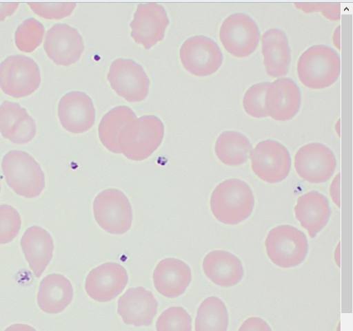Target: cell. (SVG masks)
<instances>
[{"mask_svg": "<svg viewBox=\"0 0 353 331\" xmlns=\"http://www.w3.org/2000/svg\"><path fill=\"white\" fill-rule=\"evenodd\" d=\"M294 6L307 14L321 12L325 18L330 21H336L341 19L339 3H295Z\"/></svg>", "mask_w": 353, "mask_h": 331, "instance_id": "836d02e7", "label": "cell"}, {"mask_svg": "<svg viewBox=\"0 0 353 331\" xmlns=\"http://www.w3.org/2000/svg\"><path fill=\"white\" fill-rule=\"evenodd\" d=\"M2 169L8 185L20 196L35 198L45 189L46 177L41 166L25 151L7 153Z\"/></svg>", "mask_w": 353, "mask_h": 331, "instance_id": "277c9868", "label": "cell"}, {"mask_svg": "<svg viewBox=\"0 0 353 331\" xmlns=\"http://www.w3.org/2000/svg\"><path fill=\"white\" fill-rule=\"evenodd\" d=\"M153 279L157 290L168 298H176L185 292L192 281L189 266L174 258H166L157 266Z\"/></svg>", "mask_w": 353, "mask_h": 331, "instance_id": "ffe728a7", "label": "cell"}, {"mask_svg": "<svg viewBox=\"0 0 353 331\" xmlns=\"http://www.w3.org/2000/svg\"><path fill=\"white\" fill-rule=\"evenodd\" d=\"M45 32L43 25L37 20L32 18L25 21L15 35L18 49L22 52L32 53L42 44Z\"/></svg>", "mask_w": 353, "mask_h": 331, "instance_id": "f1b7e54d", "label": "cell"}, {"mask_svg": "<svg viewBox=\"0 0 353 331\" xmlns=\"http://www.w3.org/2000/svg\"><path fill=\"white\" fill-rule=\"evenodd\" d=\"M219 37L228 53L235 57L245 58L256 50L260 41V31L250 17L238 13L224 21Z\"/></svg>", "mask_w": 353, "mask_h": 331, "instance_id": "ba28073f", "label": "cell"}, {"mask_svg": "<svg viewBox=\"0 0 353 331\" xmlns=\"http://www.w3.org/2000/svg\"><path fill=\"white\" fill-rule=\"evenodd\" d=\"M262 54L268 75L272 78L285 76L290 64V49L285 34L276 28L262 36Z\"/></svg>", "mask_w": 353, "mask_h": 331, "instance_id": "cb8c5ba5", "label": "cell"}, {"mask_svg": "<svg viewBox=\"0 0 353 331\" xmlns=\"http://www.w3.org/2000/svg\"><path fill=\"white\" fill-rule=\"evenodd\" d=\"M192 318L182 307H170L162 312L157 322V331H191Z\"/></svg>", "mask_w": 353, "mask_h": 331, "instance_id": "f546056e", "label": "cell"}, {"mask_svg": "<svg viewBox=\"0 0 353 331\" xmlns=\"http://www.w3.org/2000/svg\"><path fill=\"white\" fill-rule=\"evenodd\" d=\"M164 133V125L157 116L137 118L128 124L119 136L120 154L133 161L145 160L160 147Z\"/></svg>", "mask_w": 353, "mask_h": 331, "instance_id": "7a4b0ae2", "label": "cell"}, {"mask_svg": "<svg viewBox=\"0 0 353 331\" xmlns=\"http://www.w3.org/2000/svg\"><path fill=\"white\" fill-rule=\"evenodd\" d=\"M265 245L270 259L283 268L297 266L305 260L308 252L305 235L290 225L279 226L272 229Z\"/></svg>", "mask_w": 353, "mask_h": 331, "instance_id": "5b68a950", "label": "cell"}, {"mask_svg": "<svg viewBox=\"0 0 353 331\" xmlns=\"http://www.w3.org/2000/svg\"><path fill=\"white\" fill-rule=\"evenodd\" d=\"M158 306L159 303L152 292L143 287L132 288L120 297L118 312L126 324L150 325L157 314Z\"/></svg>", "mask_w": 353, "mask_h": 331, "instance_id": "ac0fdd59", "label": "cell"}, {"mask_svg": "<svg viewBox=\"0 0 353 331\" xmlns=\"http://www.w3.org/2000/svg\"><path fill=\"white\" fill-rule=\"evenodd\" d=\"M239 331H272L269 324L262 318L252 317L247 319Z\"/></svg>", "mask_w": 353, "mask_h": 331, "instance_id": "e575fe53", "label": "cell"}, {"mask_svg": "<svg viewBox=\"0 0 353 331\" xmlns=\"http://www.w3.org/2000/svg\"><path fill=\"white\" fill-rule=\"evenodd\" d=\"M170 24L165 10L157 3L140 4L130 24L131 37L150 50L165 38Z\"/></svg>", "mask_w": 353, "mask_h": 331, "instance_id": "4fadbf2b", "label": "cell"}, {"mask_svg": "<svg viewBox=\"0 0 353 331\" xmlns=\"http://www.w3.org/2000/svg\"><path fill=\"white\" fill-rule=\"evenodd\" d=\"M108 79L112 89L129 103L145 100L150 81L143 68L130 59H117L110 67Z\"/></svg>", "mask_w": 353, "mask_h": 331, "instance_id": "30bf717a", "label": "cell"}, {"mask_svg": "<svg viewBox=\"0 0 353 331\" xmlns=\"http://www.w3.org/2000/svg\"><path fill=\"white\" fill-rule=\"evenodd\" d=\"M301 104L300 89L292 79L281 78L268 87L265 109L272 119L279 122L290 120L298 114Z\"/></svg>", "mask_w": 353, "mask_h": 331, "instance_id": "e0dca14e", "label": "cell"}, {"mask_svg": "<svg viewBox=\"0 0 353 331\" xmlns=\"http://www.w3.org/2000/svg\"><path fill=\"white\" fill-rule=\"evenodd\" d=\"M41 83L39 67L29 57L13 56L0 64V89L8 96L28 97L39 88Z\"/></svg>", "mask_w": 353, "mask_h": 331, "instance_id": "8992f818", "label": "cell"}, {"mask_svg": "<svg viewBox=\"0 0 353 331\" xmlns=\"http://www.w3.org/2000/svg\"><path fill=\"white\" fill-rule=\"evenodd\" d=\"M0 191H1V187H0Z\"/></svg>", "mask_w": 353, "mask_h": 331, "instance_id": "f35d334b", "label": "cell"}, {"mask_svg": "<svg viewBox=\"0 0 353 331\" xmlns=\"http://www.w3.org/2000/svg\"><path fill=\"white\" fill-rule=\"evenodd\" d=\"M333 152L320 143H311L300 148L294 158V168L299 175L312 184L329 180L336 169Z\"/></svg>", "mask_w": 353, "mask_h": 331, "instance_id": "7c38bea8", "label": "cell"}, {"mask_svg": "<svg viewBox=\"0 0 353 331\" xmlns=\"http://www.w3.org/2000/svg\"><path fill=\"white\" fill-rule=\"evenodd\" d=\"M21 246L31 269L40 277L53 257L54 244L51 235L40 226H32L25 233Z\"/></svg>", "mask_w": 353, "mask_h": 331, "instance_id": "7402d4cb", "label": "cell"}, {"mask_svg": "<svg viewBox=\"0 0 353 331\" xmlns=\"http://www.w3.org/2000/svg\"><path fill=\"white\" fill-rule=\"evenodd\" d=\"M203 268L205 275L216 285L232 287L243 279L244 270L240 259L225 250H214L204 258Z\"/></svg>", "mask_w": 353, "mask_h": 331, "instance_id": "44dd1931", "label": "cell"}, {"mask_svg": "<svg viewBox=\"0 0 353 331\" xmlns=\"http://www.w3.org/2000/svg\"><path fill=\"white\" fill-rule=\"evenodd\" d=\"M252 151L248 138L237 131H225L218 138L215 153L218 158L228 166H240L245 163Z\"/></svg>", "mask_w": 353, "mask_h": 331, "instance_id": "484cf974", "label": "cell"}, {"mask_svg": "<svg viewBox=\"0 0 353 331\" xmlns=\"http://www.w3.org/2000/svg\"><path fill=\"white\" fill-rule=\"evenodd\" d=\"M59 117L68 131L79 134L88 131L94 126L96 111L91 98L81 92L65 95L59 105Z\"/></svg>", "mask_w": 353, "mask_h": 331, "instance_id": "2e32d148", "label": "cell"}, {"mask_svg": "<svg viewBox=\"0 0 353 331\" xmlns=\"http://www.w3.org/2000/svg\"><path fill=\"white\" fill-rule=\"evenodd\" d=\"M254 206L253 193L245 182L228 180L219 184L210 198L214 216L221 223L235 225L248 219Z\"/></svg>", "mask_w": 353, "mask_h": 331, "instance_id": "6da1fadb", "label": "cell"}, {"mask_svg": "<svg viewBox=\"0 0 353 331\" xmlns=\"http://www.w3.org/2000/svg\"><path fill=\"white\" fill-rule=\"evenodd\" d=\"M74 288L70 281L60 274H51L45 277L39 288L38 303L47 313L63 312L72 301Z\"/></svg>", "mask_w": 353, "mask_h": 331, "instance_id": "d4e9b609", "label": "cell"}, {"mask_svg": "<svg viewBox=\"0 0 353 331\" xmlns=\"http://www.w3.org/2000/svg\"><path fill=\"white\" fill-rule=\"evenodd\" d=\"M228 325V309L220 298L209 297L201 303L195 321L196 331H227Z\"/></svg>", "mask_w": 353, "mask_h": 331, "instance_id": "83f0119b", "label": "cell"}, {"mask_svg": "<svg viewBox=\"0 0 353 331\" xmlns=\"http://www.w3.org/2000/svg\"><path fill=\"white\" fill-rule=\"evenodd\" d=\"M19 7V4L17 3H0V22H4L8 17H12Z\"/></svg>", "mask_w": 353, "mask_h": 331, "instance_id": "d590c367", "label": "cell"}, {"mask_svg": "<svg viewBox=\"0 0 353 331\" xmlns=\"http://www.w3.org/2000/svg\"><path fill=\"white\" fill-rule=\"evenodd\" d=\"M297 74L301 83L309 89L317 90L327 88L340 76V57L328 46H312L299 58Z\"/></svg>", "mask_w": 353, "mask_h": 331, "instance_id": "3957f363", "label": "cell"}, {"mask_svg": "<svg viewBox=\"0 0 353 331\" xmlns=\"http://www.w3.org/2000/svg\"><path fill=\"white\" fill-rule=\"evenodd\" d=\"M294 213L301 226L314 238L327 224L331 210L327 199L313 191L298 199Z\"/></svg>", "mask_w": 353, "mask_h": 331, "instance_id": "603a6c76", "label": "cell"}, {"mask_svg": "<svg viewBox=\"0 0 353 331\" xmlns=\"http://www.w3.org/2000/svg\"><path fill=\"white\" fill-rule=\"evenodd\" d=\"M22 220L19 211L10 205L0 206V244L13 241L19 235Z\"/></svg>", "mask_w": 353, "mask_h": 331, "instance_id": "4dcf8cb0", "label": "cell"}, {"mask_svg": "<svg viewBox=\"0 0 353 331\" xmlns=\"http://www.w3.org/2000/svg\"><path fill=\"white\" fill-rule=\"evenodd\" d=\"M37 125L27 110L9 101L0 105V133L12 142L25 145L37 135Z\"/></svg>", "mask_w": 353, "mask_h": 331, "instance_id": "d6986e66", "label": "cell"}, {"mask_svg": "<svg viewBox=\"0 0 353 331\" xmlns=\"http://www.w3.org/2000/svg\"><path fill=\"white\" fill-rule=\"evenodd\" d=\"M28 6L37 15L47 20H61L69 17L77 7V4L72 3H30Z\"/></svg>", "mask_w": 353, "mask_h": 331, "instance_id": "d6a6232c", "label": "cell"}, {"mask_svg": "<svg viewBox=\"0 0 353 331\" xmlns=\"http://www.w3.org/2000/svg\"><path fill=\"white\" fill-rule=\"evenodd\" d=\"M180 58L185 70L198 77L216 73L223 63V54L216 42L206 36L187 40L180 50Z\"/></svg>", "mask_w": 353, "mask_h": 331, "instance_id": "8fae6325", "label": "cell"}, {"mask_svg": "<svg viewBox=\"0 0 353 331\" xmlns=\"http://www.w3.org/2000/svg\"><path fill=\"white\" fill-rule=\"evenodd\" d=\"M137 118L128 107H118L110 111L103 118L99 128V138L103 146L110 152L120 154L119 136L124 127Z\"/></svg>", "mask_w": 353, "mask_h": 331, "instance_id": "4316f807", "label": "cell"}, {"mask_svg": "<svg viewBox=\"0 0 353 331\" xmlns=\"http://www.w3.org/2000/svg\"><path fill=\"white\" fill-rule=\"evenodd\" d=\"M94 213L99 225L109 233L123 235L132 226V205L128 197L118 189L100 193L94 202Z\"/></svg>", "mask_w": 353, "mask_h": 331, "instance_id": "52a82bcc", "label": "cell"}, {"mask_svg": "<svg viewBox=\"0 0 353 331\" xmlns=\"http://www.w3.org/2000/svg\"><path fill=\"white\" fill-rule=\"evenodd\" d=\"M340 174L334 179L331 186V195L335 204L340 208Z\"/></svg>", "mask_w": 353, "mask_h": 331, "instance_id": "8d00e7d4", "label": "cell"}, {"mask_svg": "<svg viewBox=\"0 0 353 331\" xmlns=\"http://www.w3.org/2000/svg\"><path fill=\"white\" fill-rule=\"evenodd\" d=\"M125 268L118 263L109 262L94 268L88 275L85 289L90 297L108 302L121 294L128 283Z\"/></svg>", "mask_w": 353, "mask_h": 331, "instance_id": "9a60e30c", "label": "cell"}, {"mask_svg": "<svg viewBox=\"0 0 353 331\" xmlns=\"http://www.w3.org/2000/svg\"><path fill=\"white\" fill-rule=\"evenodd\" d=\"M270 83H258L251 87L245 93L243 106L245 112L252 118L268 117L265 109V95Z\"/></svg>", "mask_w": 353, "mask_h": 331, "instance_id": "1f68e13d", "label": "cell"}, {"mask_svg": "<svg viewBox=\"0 0 353 331\" xmlns=\"http://www.w3.org/2000/svg\"><path fill=\"white\" fill-rule=\"evenodd\" d=\"M250 158L254 174L267 183L275 184L284 180L291 169L289 151L275 140L259 142Z\"/></svg>", "mask_w": 353, "mask_h": 331, "instance_id": "9c48e42d", "label": "cell"}, {"mask_svg": "<svg viewBox=\"0 0 353 331\" xmlns=\"http://www.w3.org/2000/svg\"><path fill=\"white\" fill-rule=\"evenodd\" d=\"M44 49L56 65L69 67L81 59L85 45L77 30L67 24H57L48 32Z\"/></svg>", "mask_w": 353, "mask_h": 331, "instance_id": "5bb4252c", "label": "cell"}, {"mask_svg": "<svg viewBox=\"0 0 353 331\" xmlns=\"http://www.w3.org/2000/svg\"><path fill=\"white\" fill-rule=\"evenodd\" d=\"M5 331H37L34 328L27 324L17 323L8 328Z\"/></svg>", "mask_w": 353, "mask_h": 331, "instance_id": "74e56055", "label": "cell"}]
</instances>
